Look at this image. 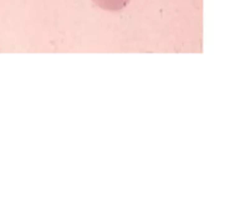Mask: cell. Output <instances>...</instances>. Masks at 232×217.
Masks as SVG:
<instances>
[{"label": "cell", "instance_id": "6da1fadb", "mask_svg": "<svg viewBox=\"0 0 232 217\" xmlns=\"http://www.w3.org/2000/svg\"><path fill=\"white\" fill-rule=\"evenodd\" d=\"M97 6L108 12H119L123 10L130 0H93Z\"/></svg>", "mask_w": 232, "mask_h": 217}]
</instances>
